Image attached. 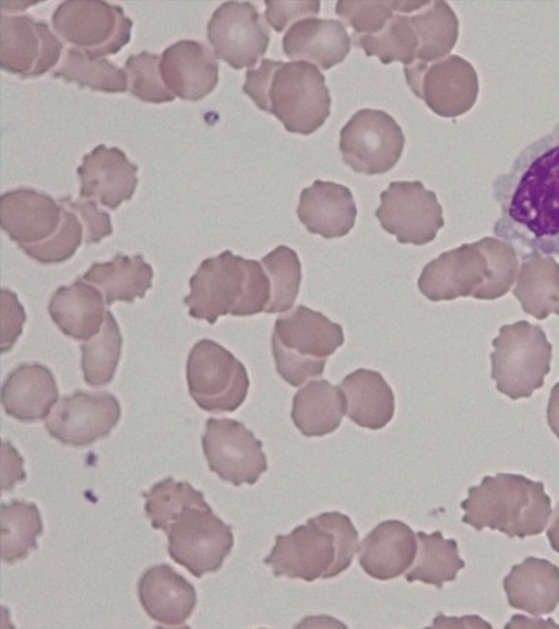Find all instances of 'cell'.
<instances>
[{
    "mask_svg": "<svg viewBox=\"0 0 559 629\" xmlns=\"http://www.w3.org/2000/svg\"><path fill=\"white\" fill-rule=\"evenodd\" d=\"M491 189L500 206L496 237L559 254V122L525 145Z\"/></svg>",
    "mask_w": 559,
    "mask_h": 629,
    "instance_id": "1",
    "label": "cell"
},
{
    "mask_svg": "<svg viewBox=\"0 0 559 629\" xmlns=\"http://www.w3.org/2000/svg\"><path fill=\"white\" fill-rule=\"evenodd\" d=\"M519 270L516 250L498 237H483L444 251L428 262L418 278L420 293L431 301L473 297L493 300L513 286Z\"/></svg>",
    "mask_w": 559,
    "mask_h": 629,
    "instance_id": "2",
    "label": "cell"
},
{
    "mask_svg": "<svg viewBox=\"0 0 559 629\" xmlns=\"http://www.w3.org/2000/svg\"><path fill=\"white\" fill-rule=\"evenodd\" d=\"M242 91L292 133L310 134L330 116L325 78L307 61L262 59L257 69L247 70Z\"/></svg>",
    "mask_w": 559,
    "mask_h": 629,
    "instance_id": "3",
    "label": "cell"
},
{
    "mask_svg": "<svg viewBox=\"0 0 559 629\" xmlns=\"http://www.w3.org/2000/svg\"><path fill=\"white\" fill-rule=\"evenodd\" d=\"M358 548V532L350 518L331 511L309 519L288 535H277L263 562L275 577L312 582L345 571Z\"/></svg>",
    "mask_w": 559,
    "mask_h": 629,
    "instance_id": "4",
    "label": "cell"
},
{
    "mask_svg": "<svg viewBox=\"0 0 559 629\" xmlns=\"http://www.w3.org/2000/svg\"><path fill=\"white\" fill-rule=\"evenodd\" d=\"M183 302L194 319L214 324L218 317L253 316L265 311L271 283L262 264L225 250L201 262L189 281Z\"/></svg>",
    "mask_w": 559,
    "mask_h": 629,
    "instance_id": "5",
    "label": "cell"
},
{
    "mask_svg": "<svg viewBox=\"0 0 559 629\" xmlns=\"http://www.w3.org/2000/svg\"><path fill=\"white\" fill-rule=\"evenodd\" d=\"M461 508L462 522L476 531L489 527L519 538L540 534L551 515L544 484L511 473L484 476L479 485L468 488Z\"/></svg>",
    "mask_w": 559,
    "mask_h": 629,
    "instance_id": "6",
    "label": "cell"
},
{
    "mask_svg": "<svg viewBox=\"0 0 559 629\" xmlns=\"http://www.w3.org/2000/svg\"><path fill=\"white\" fill-rule=\"evenodd\" d=\"M344 343L343 328L304 305L275 321L272 353L278 375L299 387L323 373L326 358Z\"/></svg>",
    "mask_w": 559,
    "mask_h": 629,
    "instance_id": "7",
    "label": "cell"
},
{
    "mask_svg": "<svg viewBox=\"0 0 559 629\" xmlns=\"http://www.w3.org/2000/svg\"><path fill=\"white\" fill-rule=\"evenodd\" d=\"M491 379L511 400L530 397L550 371L552 345L540 325L520 320L503 324L492 340Z\"/></svg>",
    "mask_w": 559,
    "mask_h": 629,
    "instance_id": "8",
    "label": "cell"
},
{
    "mask_svg": "<svg viewBox=\"0 0 559 629\" xmlns=\"http://www.w3.org/2000/svg\"><path fill=\"white\" fill-rule=\"evenodd\" d=\"M190 396L206 412H234L246 400L250 381L245 365L228 349L203 339L191 348L186 367Z\"/></svg>",
    "mask_w": 559,
    "mask_h": 629,
    "instance_id": "9",
    "label": "cell"
},
{
    "mask_svg": "<svg viewBox=\"0 0 559 629\" xmlns=\"http://www.w3.org/2000/svg\"><path fill=\"white\" fill-rule=\"evenodd\" d=\"M51 23L60 37L93 59L116 55L129 43L133 25L120 5L100 0H66Z\"/></svg>",
    "mask_w": 559,
    "mask_h": 629,
    "instance_id": "10",
    "label": "cell"
},
{
    "mask_svg": "<svg viewBox=\"0 0 559 629\" xmlns=\"http://www.w3.org/2000/svg\"><path fill=\"white\" fill-rule=\"evenodd\" d=\"M166 534L169 556L195 578L219 570L234 546L231 526L223 522L210 506L182 511Z\"/></svg>",
    "mask_w": 559,
    "mask_h": 629,
    "instance_id": "11",
    "label": "cell"
},
{
    "mask_svg": "<svg viewBox=\"0 0 559 629\" xmlns=\"http://www.w3.org/2000/svg\"><path fill=\"white\" fill-rule=\"evenodd\" d=\"M405 137L395 119L380 109L364 108L342 128L340 151L354 171L384 174L399 162Z\"/></svg>",
    "mask_w": 559,
    "mask_h": 629,
    "instance_id": "12",
    "label": "cell"
},
{
    "mask_svg": "<svg viewBox=\"0 0 559 629\" xmlns=\"http://www.w3.org/2000/svg\"><path fill=\"white\" fill-rule=\"evenodd\" d=\"M403 70L414 94L438 116H461L477 99L478 75L474 67L457 55L431 63L416 61Z\"/></svg>",
    "mask_w": 559,
    "mask_h": 629,
    "instance_id": "13",
    "label": "cell"
},
{
    "mask_svg": "<svg viewBox=\"0 0 559 629\" xmlns=\"http://www.w3.org/2000/svg\"><path fill=\"white\" fill-rule=\"evenodd\" d=\"M380 201L374 214L381 227L401 244H429L444 225L436 193L419 180L390 182Z\"/></svg>",
    "mask_w": 559,
    "mask_h": 629,
    "instance_id": "14",
    "label": "cell"
},
{
    "mask_svg": "<svg viewBox=\"0 0 559 629\" xmlns=\"http://www.w3.org/2000/svg\"><path fill=\"white\" fill-rule=\"evenodd\" d=\"M209 468L235 486L253 485L267 470L262 442L242 423L230 418H209L202 436Z\"/></svg>",
    "mask_w": 559,
    "mask_h": 629,
    "instance_id": "15",
    "label": "cell"
},
{
    "mask_svg": "<svg viewBox=\"0 0 559 629\" xmlns=\"http://www.w3.org/2000/svg\"><path fill=\"white\" fill-rule=\"evenodd\" d=\"M206 33L215 57L236 70L254 67L270 44L269 28L247 1L223 2L212 13Z\"/></svg>",
    "mask_w": 559,
    "mask_h": 629,
    "instance_id": "16",
    "label": "cell"
},
{
    "mask_svg": "<svg viewBox=\"0 0 559 629\" xmlns=\"http://www.w3.org/2000/svg\"><path fill=\"white\" fill-rule=\"evenodd\" d=\"M121 416L109 392L74 391L60 399L45 422L48 434L66 446L85 447L107 437Z\"/></svg>",
    "mask_w": 559,
    "mask_h": 629,
    "instance_id": "17",
    "label": "cell"
},
{
    "mask_svg": "<svg viewBox=\"0 0 559 629\" xmlns=\"http://www.w3.org/2000/svg\"><path fill=\"white\" fill-rule=\"evenodd\" d=\"M0 64L22 78L38 76L52 69L62 41L44 21L28 14L0 16Z\"/></svg>",
    "mask_w": 559,
    "mask_h": 629,
    "instance_id": "18",
    "label": "cell"
},
{
    "mask_svg": "<svg viewBox=\"0 0 559 629\" xmlns=\"http://www.w3.org/2000/svg\"><path fill=\"white\" fill-rule=\"evenodd\" d=\"M80 197L95 199L102 205L117 209L132 198L138 185V166L118 147L95 146L76 168Z\"/></svg>",
    "mask_w": 559,
    "mask_h": 629,
    "instance_id": "19",
    "label": "cell"
},
{
    "mask_svg": "<svg viewBox=\"0 0 559 629\" xmlns=\"http://www.w3.org/2000/svg\"><path fill=\"white\" fill-rule=\"evenodd\" d=\"M159 73L167 90L182 99L198 100L218 82L215 55L203 43L180 39L163 50Z\"/></svg>",
    "mask_w": 559,
    "mask_h": 629,
    "instance_id": "20",
    "label": "cell"
},
{
    "mask_svg": "<svg viewBox=\"0 0 559 629\" xmlns=\"http://www.w3.org/2000/svg\"><path fill=\"white\" fill-rule=\"evenodd\" d=\"M61 211L59 201L32 188L7 191L0 199L1 227L19 246L49 238L60 225Z\"/></svg>",
    "mask_w": 559,
    "mask_h": 629,
    "instance_id": "21",
    "label": "cell"
},
{
    "mask_svg": "<svg viewBox=\"0 0 559 629\" xmlns=\"http://www.w3.org/2000/svg\"><path fill=\"white\" fill-rule=\"evenodd\" d=\"M138 595L146 614L164 626L182 625L197 605L193 585L166 563L143 571Z\"/></svg>",
    "mask_w": 559,
    "mask_h": 629,
    "instance_id": "22",
    "label": "cell"
},
{
    "mask_svg": "<svg viewBox=\"0 0 559 629\" xmlns=\"http://www.w3.org/2000/svg\"><path fill=\"white\" fill-rule=\"evenodd\" d=\"M356 214L353 194L343 185L314 180L300 192L297 215L312 234L324 238L343 237L354 227Z\"/></svg>",
    "mask_w": 559,
    "mask_h": 629,
    "instance_id": "23",
    "label": "cell"
},
{
    "mask_svg": "<svg viewBox=\"0 0 559 629\" xmlns=\"http://www.w3.org/2000/svg\"><path fill=\"white\" fill-rule=\"evenodd\" d=\"M282 47L290 59L310 61L322 70H329L346 58L350 38L344 24L337 20L304 17L286 31Z\"/></svg>",
    "mask_w": 559,
    "mask_h": 629,
    "instance_id": "24",
    "label": "cell"
},
{
    "mask_svg": "<svg viewBox=\"0 0 559 629\" xmlns=\"http://www.w3.org/2000/svg\"><path fill=\"white\" fill-rule=\"evenodd\" d=\"M359 565L377 580H391L411 568L417 541L413 530L402 521L379 523L360 543Z\"/></svg>",
    "mask_w": 559,
    "mask_h": 629,
    "instance_id": "25",
    "label": "cell"
},
{
    "mask_svg": "<svg viewBox=\"0 0 559 629\" xmlns=\"http://www.w3.org/2000/svg\"><path fill=\"white\" fill-rule=\"evenodd\" d=\"M58 400V387L50 369L38 363L22 364L5 378L1 402L7 415L20 422L47 417Z\"/></svg>",
    "mask_w": 559,
    "mask_h": 629,
    "instance_id": "26",
    "label": "cell"
},
{
    "mask_svg": "<svg viewBox=\"0 0 559 629\" xmlns=\"http://www.w3.org/2000/svg\"><path fill=\"white\" fill-rule=\"evenodd\" d=\"M509 605L534 616L552 613L559 604V568L544 558L527 557L503 579Z\"/></svg>",
    "mask_w": 559,
    "mask_h": 629,
    "instance_id": "27",
    "label": "cell"
},
{
    "mask_svg": "<svg viewBox=\"0 0 559 629\" xmlns=\"http://www.w3.org/2000/svg\"><path fill=\"white\" fill-rule=\"evenodd\" d=\"M48 311L63 334L88 341L102 329L105 301L102 293L82 278L70 286H60L52 295Z\"/></svg>",
    "mask_w": 559,
    "mask_h": 629,
    "instance_id": "28",
    "label": "cell"
},
{
    "mask_svg": "<svg viewBox=\"0 0 559 629\" xmlns=\"http://www.w3.org/2000/svg\"><path fill=\"white\" fill-rule=\"evenodd\" d=\"M515 281L512 293L524 312L537 320L559 316V263L552 256L522 254Z\"/></svg>",
    "mask_w": 559,
    "mask_h": 629,
    "instance_id": "29",
    "label": "cell"
},
{
    "mask_svg": "<svg viewBox=\"0 0 559 629\" xmlns=\"http://www.w3.org/2000/svg\"><path fill=\"white\" fill-rule=\"evenodd\" d=\"M347 403V416L358 426L371 430L385 427L395 410L394 393L382 375L357 369L341 382Z\"/></svg>",
    "mask_w": 559,
    "mask_h": 629,
    "instance_id": "30",
    "label": "cell"
},
{
    "mask_svg": "<svg viewBox=\"0 0 559 629\" xmlns=\"http://www.w3.org/2000/svg\"><path fill=\"white\" fill-rule=\"evenodd\" d=\"M346 412L342 388L320 379L309 381L296 392L290 416L304 436L322 437L340 427Z\"/></svg>",
    "mask_w": 559,
    "mask_h": 629,
    "instance_id": "31",
    "label": "cell"
},
{
    "mask_svg": "<svg viewBox=\"0 0 559 629\" xmlns=\"http://www.w3.org/2000/svg\"><path fill=\"white\" fill-rule=\"evenodd\" d=\"M153 269L141 254L117 253L111 261L96 262L82 280L95 284L105 296L107 306L117 300L133 302L152 287Z\"/></svg>",
    "mask_w": 559,
    "mask_h": 629,
    "instance_id": "32",
    "label": "cell"
},
{
    "mask_svg": "<svg viewBox=\"0 0 559 629\" xmlns=\"http://www.w3.org/2000/svg\"><path fill=\"white\" fill-rule=\"evenodd\" d=\"M409 16L419 38L417 61L430 63L449 55L457 40L459 20L445 1H429Z\"/></svg>",
    "mask_w": 559,
    "mask_h": 629,
    "instance_id": "33",
    "label": "cell"
},
{
    "mask_svg": "<svg viewBox=\"0 0 559 629\" xmlns=\"http://www.w3.org/2000/svg\"><path fill=\"white\" fill-rule=\"evenodd\" d=\"M418 557L412 569L405 574L407 582L421 581L442 588L444 582L453 581L457 572L465 567L459 556L457 543L445 539L440 531L427 534L416 533Z\"/></svg>",
    "mask_w": 559,
    "mask_h": 629,
    "instance_id": "34",
    "label": "cell"
},
{
    "mask_svg": "<svg viewBox=\"0 0 559 629\" xmlns=\"http://www.w3.org/2000/svg\"><path fill=\"white\" fill-rule=\"evenodd\" d=\"M0 521L3 562L12 565L37 549L36 538L44 529L40 512L34 502L14 499L2 503Z\"/></svg>",
    "mask_w": 559,
    "mask_h": 629,
    "instance_id": "35",
    "label": "cell"
},
{
    "mask_svg": "<svg viewBox=\"0 0 559 629\" xmlns=\"http://www.w3.org/2000/svg\"><path fill=\"white\" fill-rule=\"evenodd\" d=\"M352 39L366 56H376L382 63L400 61L406 67L417 61L419 38L408 15L394 13L380 32L372 35L353 34Z\"/></svg>",
    "mask_w": 559,
    "mask_h": 629,
    "instance_id": "36",
    "label": "cell"
},
{
    "mask_svg": "<svg viewBox=\"0 0 559 629\" xmlns=\"http://www.w3.org/2000/svg\"><path fill=\"white\" fill-rule=\"evenodd\" d=\"M67 82H75L81 87L121 93L128 90V76L124 70L105 58H90L81 49L69 47L61 64L51 73Z\"/></svg>",
    "mask_w": 559,
    "mask_h": 629,
    "instance_id": "37",
    "label": "cell"
},
{
    "mask_svg": "<svg viewBox=\"0 0 559 629\" xmlns=\"http://www.w3.org/2000/svg\"><path fill=\"white\" fill-rule=\"evenodd\" d=\"M122 336L112 313L107 310L100 331L81 344L84 380L92 387L111 382L121 355Z\"/></svg>",
    "mask_w": 559,
    "mask_h": 629,
    "instance_id": "38",
    "label": "cell"
},
{
    "mask_svg": "<svg viewBox=\"0 0 559 629\" xmlns=\"http://www.w3.org/2000/svg\"><path fill=\"white\" fill-rule=\"evenodd\" d=\"M142 496L145 499L144 510L152 527L165 533L182 511L194 507H209L203 492L188 482H176L173 477L154 484L150 490L143 491Z\"/></svg>",
    "mask_w": 559,
    "mask_h": 629,
    "instance_id": "39",
    "label": "cell"
},
{
    "mask_svg": "<svg viewBox=\"0 0 559 629\" xmlns=\"http://www.w3.org/2000/svg\"><path fill=\"white\" fill-rule=\"evenodd\" d=\"M271 283V299L264 312L288 311L295 304L301 281V264L295 250L278 246L261 259Z\"/></svg>",
    "mask_w": 559,
    "mask_h": 629,
    "instance_id": "40",
    "label": "cell"
},
{
    "mask_svg": "<svg viewBox=\"0 0 559 629\" xmlns=\"http://www.w3.org/2000/svg\"><path fill=\"white\" fill-rule=\"evenodd\" d=\"M61 206L60 225L49 238L38 244L20 246L38 263L53 264L67 261L84 240V227L78 214L62 204Z\"/></svg>",
    "mask_w": 559,
    "mask_h": 629,
    "instance_id": "41",
    "label": "cell"
},
{
    "mask_svg": "<svg viewBox=\"0 0 559 629\" xmlns=\"http://www.w3.org/2000/svg\"><path fill=\"white\" fill-rule=\"evenodd\" d=\"M158 55L141 51L131 55L124 62L128 90L136 98L147 103H167L175 99L162 81Z\"/></svg>",
    "mask_w": 559,
    "mask_h": 629,
    "instance_id": "42",
    "label": "cell"
},
{
    "mask_svg": "<svg viewBox=\"0 0 559 629\" xmlns=\"http://www.w3.org/2000/svg\"><path fill=\"white\" fill-rule=\"evenodd\" d=\"M397 12V1H337L335 12L357 35H372L380 32L393 12Z\"/></svg>",
    "mask_w": 559,
    "mask_h": 629,
    "instance_id": "43",
    "label": "cell"
},
{
    "mask_svg": "<svg viewBox=\"0 0 559 629\" xmlns=\"http://www.w3.org/2000/svg\"><path fill=\"white\" fill-rule=\"evenodd\" d=\"M59 203L75 212L84 227V242L86 245L97 244L103 238L112 233L110 215L100 211L95 200H74L64 197L58 200Z\"/></svg>",
    "mask_w": 559,
    "mask_h": 629,
    "instance_id": "44",
    "label": "cell"
},
{
    "mask_svg": "<svg viewBox=\"0 0 559 629\" xmlns=\"http://www.w3.org/2000/svg\"><path fill=\"white\" fill-rule=\"evenodd\" d=\"M265 21L275 32H283L289 23L301 16L314 15L320 11V1H271L265 0Z\"/></svg>",
    "mask_w": 559,
    "mask_h": 629,
    "instance_id": "45",
    "label": "cell"
},
{
    "mask_svg": "<svg viewBox=\"0 0 559 629\" xmlns=\"http://www.w3.org/2000/svg\"><path fill=\"white\" fill-rule=\"evenodd\" d=\"M26 313L17 299V295L10 289H1V352L10 351L22 333Z\"/></svg>",
    "mask_w": 559,
    "mask_h": 629,
    "instance_id": "46",
    "label": "cell"
},
{
    "mask_svg": "<svg viewBox=\"0 0 559 629\" xmlns=\"http://www.w3.org/2000/svg\"><path fill=\"white\" fill-rule=\"evenodd\" d=\"M2 491L11 490L16 482L26 478L23 470V459L9 442L2 441Z\"/></svg>",
    "mask_w": 559,
    "mask_h": 629,
    "instance_id": "47",
    "label": "cell"
},
{
    "mask_svg": "<svg viewBox=\"0 0 559 629\" xmlns=\"http://www.w3.org/2000/svg\"><path fill=\"white\" fill-rule=\"evenodd\" d=\"M433 627H476V628H491V625L478 616H464L461 618L445 617L440 614L433 620Z\"/></svg>",
    "mask_w": 559,
    "mask_h": 629,
    "instance_id": "48",
    "label": "cell"
},
{
    "mask_svg": "<svg viewBox=\"0 0 559 629\" xmlns=\"http://www.w3.org/2000/svg\"><path fill=\"white\" fill-rule=\"evenodd\" d=\"M547 423L559 439V381L555 383L550 391L547 405Z\"/></svg>",
    "mask_w": 559,
    "mask_h": 629,
    "instance_id": "49",
    "label": "cell"
},
{
    "mask_svg": "<svg viewBox=\"0 0 559 629\" xmlns=\"http://www.w3.org/2000/svg\"><path fill=\"white\" fill-rule=\"evenodd\" d=\"M559 628V624H556L554 619H532L523 615H513L510 622H508L504 628Z\"/></svg>",
    "mask_w": 559,
    "mask_h": 629,
    "instance_id": "50",
    "label": "cell"
},
{
    "mask_svg": "<svg viewBox=\"0 0 559 629\" xmlns=\"http://www.w3.org/2000/svg\"><path fill=\"white\" fill-rule=\"evenodd\" d=\"M547 537L551 548L559 554V502L555 507L552 520L547 530Z\"/></svg>",
    "mask_w": 559,
    "mask_h": 629,
    "instance_id": "51",
    "label": "cell"
}]
</instances>
